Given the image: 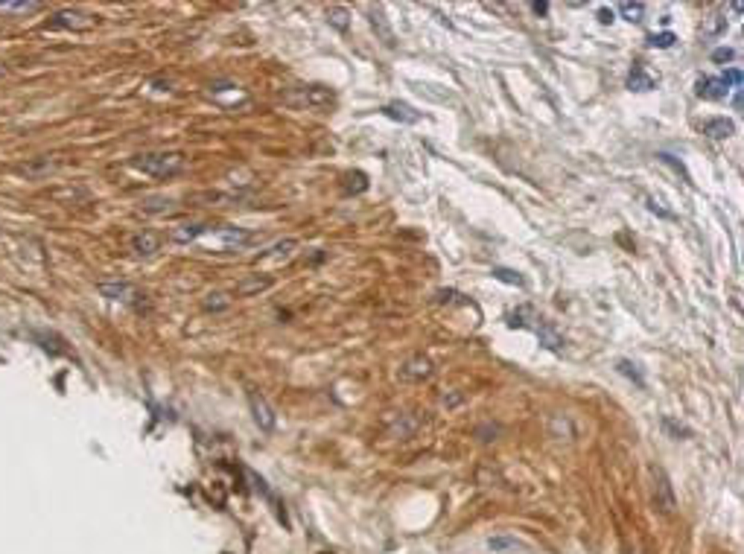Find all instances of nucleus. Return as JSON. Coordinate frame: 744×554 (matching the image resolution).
<instances>
[{
	"mask_svg": "<svg viewBox=\"0 0 744 554\" xmlns=\"http://www.w3.org/2000/svg\"><path fill=\"white\" fill-rule=\"evenodd\" d=\"M534 333H537V338H540V345L546 347V350H560L564 347V338H560L557 333H555V327H549V324H546V318H537L534 321V327H532Z\"/></svg>",
	"mask_w": 744,
	"mask_h": 554,
	"instance_id": "f8f14e48",
	"label": "nucleus"
},
{
	"mask_svg": "<svg viewBox=\"0 0 744 554\" xmlns=\"http://www.w3.org/2000/svg\"><path fill=\"white\" fill-rule=\"evenodd\" d=\"M146 214H161V210H173V199H146L143 202Z\"/></svg>",
	"mask_w": 744,
	"mask_h": 554,
	"instance_id": "4be33fe9",
	"label": "nucleus"
},
{
	"mask_svg": "<svg viewBox=\"0 0 744 554\" xmlns=\"http://www.w3.org/2000/svg\"><path fill=\"white\" fill-rule=\"evenodd\" d=\"M0 76H3V64H0Z\"/></svg>",
	"mask_w": 744,
	"mask_h": 554,
	"instance_id": "7c9ffc66",
	"label": "nucleus"
},
{
	"mask_svg": "<svg viewBox=\"0 0 744 554\" xmlns=\"http://www.w3.org/2000/svg\"><path fill=\"white\" fill-rule=\"evenodd\" d=\"M41 3H36V0H3L0 3V9L3 12H36Z\"/></svg>",
	"mask_w": 744,
	"mask_h": 554,
	"instance_id": "a211bd4d",
	"label": "nucleus"
},
{
	"mask_svg": "<svg viewBox=\"0 0 744 554\" xmlns=\"http://www.w3.org/2000/svg\"><path fill=\"white\" fill-rule=\"evenodd\" d=\"M488 546H490L493 551H502V548H514V546H517V540H511V537H490V540H488Z\"/></svg>",
	"mask_w": 744,
	"mask_h": 554,
	"instance_id": "393cba45",
	"label": "nucleus"
},
{
	"mask_svg": "<svg viewBox=\"0 0 744 554\" xmlns=\"http://www.w3.org/2000/svg\"><path fill=\"white\" fill-rule=\"evenodd\" d=\"M730 59H733V50H730V47H721V50L713 53V61H730Z\"/></svg>",
	"mask_w": 744,
	"mask_h": 554,
	"instance_id": "c85d7f7f",
	"label": "nucleus"
},
{
	"mask_svg": "<svg viewBox=\"0 0 744 554\" xmlns=\"http://www.w3.org/2000/svg\"><path fill=\"white\" fill-rule=\"evenodd\" d=\"M207 234H213L217 239H222L225 246H245L248 239H251V234L242 231V227H234V225H222V227H207Z\"/></svg>",
	"mask_w": 744,
	"mask_h": 554,
	"instance_id": "1a4fd4ad",
	"label": "nucleus"
},
{
	"mask_svg": "<svg viewBox=\"0 0 744 554\" xmlns=\"http://www.w3.org/2000/svg\"><path fill=\"white\" fill-rule=\"evenodd\" d=\"M225 306H228V301H225L222 292H210L207 301H205V309H225Z\"/></svg>",
	"mask_w": 744,
	"mask_h": 554,
	"instance_id": "a878e982",
	"label": "nucleus"
},
{
	"mask_svg": "<svg viewBox=\"0 0 744 554\" xmlns=\"http://www.w3.org/2000/svg\"><path fill=\"white\" fill-rule=\"evenodd\" d=\"M269 286H272V277L254 274V277H248V280L237 283V295H254V292H263V289H269Z\"/></svg>",
	"mask_w": 744,
	"mask_h": 554,
	"instance_id": "dca6fc26",
	"label": "nucleus"
},
{
	"mask_svg": "<svg viewBox=\"0 0 744 554\" xmlns=\"http://www.w3.org/2000/svg\"><path fill=\"white\" fill-rule=\"evenodd\" d=\"M490 274L496 277V280H502V283H508V286H523V283H525V280H523V277H520L517 271H511V269H499V266H496V269H493Z\"/></svg>",
	"mask_w": 744,
	"mask_h": 554,
	"instance_id": "aec40b11",
	"label": "nucleus"
},
{
	"mask_svg": "<svg viewBox=\"0 0 744 554\" xmlns=\"http://www.w3.org/2000/svg\"><path fill=\"white\" fill-rule=\"evenodd\" d=\"M627 88L631 91H651L654 88V76L642 68V64H634L631 76H627Z\"/></svg>",
	"mask_w": 744,
	"mask_h": 554,
	"instance_id": "2eb2a0df",
	"label": "nucleus"
},
{
	"mask_svg": "<svg viewBox=\"0 0 744 554\" xmlns=\"http://www.w3.org/2000/svg\"><path fill=\"white\" fill-rule=\"evenodd\" d=\"M599 21H601V24H610V21H613V12H610V9H601V12H599Z\"/></svg>",
	"mask_w": 744,
	"mask_h": 554,
	"instance_id": "c756f323",
	"label": "nucleus"
},
{
	"mask_svg": "<svg viewBox=\"0 0 744 554\" xmlns=\"http://www.w3.org/2000/svg\"><path fill=\"white\" fill-rule=\"evenodd\" d=\"M619 12L625 15V21L639 24V21H642V15H645V6H642V3H619Z\"/></svg>",
	"mask_w": 744,
	"mask_h": 554,
	"instance_id": "6ab92c4d",
	"label": "nucleus"
},
{
	"mask_svg": "<svg viewBox=\"0 0 744 554\" xmlns=\"http://www.w3.org/2000/svg\"><path fill=\"white\" fill-rule=\"evenodd\" d=\"M721 79H724V82L730 85V88H736V91L741 88V70H738V68H730V70H724V76H721Z\"/></svg>",
	"mask_w": 744,
	"mask_h": 554,
	"instance_id": "cd10ccee",
	"label": "nucleus"
},
{
	"mask_svg": "<svg viewBox=\"0 0 744 554\" xmlns=\"http://www.w3.org/2000/svg\"><path fill=\"white\" fill-rule=\"evenodd\" d=\"M161 246V239L155 234H138L135 239H131V251H135L138 257H152Z\"/></svg>",
	"mask_w": 744,
	"mask_h": 554,
	"instance_id": "4468645a",
	"label": "nucleus"
},
{
	"mask_svg": "<svg viewBox=\"0 0 744 554\" xmlns=\"http://www.w3.org/2000/svg\"><path fill=\"white\" fill-rule=\"evenodd\" d=\"M703 135H709L713 140L733 137L736 135V123L727 120V117H709V120H703Z\"/></svg>",
	"mask_w": 744,
	"mask_h": 554,
	"instance_id": "9d476101",
	"label": "nucleus"
},
{
	"mask_svg": "<svg viewBox=\"0 0 744 554\" xmlns=\"http://www.w3.org/2000/svg\"><path fill=\"white\" fill-rule=\"evenodd\" d=\"M657 158H659V160H663V164H669V167H671V170H677V172H680V175H683V181H686V184H689V172H686V170H683V164H677V160H674V158H671V155H669V152H659V155H657Z\"/></svg>",
	"mask_w": 744,
	"mask_h": 554,
	"instance_id": "bb28decb",
	"label": "nucleus"
},
{
	"mask_svg": "<svg viewBox=\"0 0 744 554\" xmlns=\"http://www.w3.org/2000/svg\"><path fill=\"white\" fill-rule=\"evenodd\" d=\"M99 292H103L105 298H111V301L131 304V306H140V298H143L131 283H99Z\"/></svg>",
	"mask_w": 744,
	"mask_h": 554,
	"instance_id": "20e7f679",
	"label": "nucleus"
},
{
	"mask_svg": "<svg viewBox=\"0 0 744 554\" xmlns=\"http://www.w3.org/2000/svg\"><path fill=\"white\" fill-rule=\"evenodd\" d=\"M671 44H674V36H671V32H659V36H651V38H648V47H654V50H669Z\"/></svg>",
	"mask_w": 744,
	"mask_h": 554,
	"instance_id": "5701e85b",
	"label": "nucleus"
},
{
	"mask_svg": "<svg viewBox=\"0 0 744 554\" xmlns=\"http://www.w3.org/2000/svg\"><path fill=\"white\" fill-rule=\"evenodd\" d=\"M383 114H386V117H391V120H397V123H418L421 120V114L411 108V105H406V103H388L383 108Z\"/></svg>",
	"mask_w": 744,
	"mask_h": 554,
	"instance_id": "ddd939ff",
	"label": "nucleus"
},
{
	"mask_svg": "<svg viewBox=\"0 0 744 554\" xmlns=\"http://www.w3.org/2000/svg\"><path fill=\"white\" fill-rule=\"evenodd\" d=\"M286 100L292 105H307V108H330L333 105V91L324 88V85H301V88H295Z\"/></svg>",
	"mask_w": 744,
	"mask_h": 554,
	"instance_id": "f03ea898",
	"label": "nucleus"
},
{
	"mask_svg": "<svg viewBox=\"0 0 744 554\" xmlns=\"http://www.w3.org/2000/svg\"><path fill=\"white\" fill-rule=\"evenodd\" d=\"M694 93H698L701 100H724V96L730 93V85H727L721 76H703V79H698Z\"/></svg>",
	"mask_w": 744,
	"mask_h": 554,
	"instance_id": "423d86ee",
	"label": "nucleus"
},
{
	"mask_svg": "<svg viewBox=\"0 0 744 554\" xmlns=\"http://www.w3.org/2000/svg\"><path fill=\"white\" fill-rule=\"evenodd\" d=\"M651 479H654V484H651V499H654V508L659 511V514H671L674 511V491H671V481H669V476L659 467H654L651 470Z\"/></svg>",
	"mask_w": 744,
	"mask_h": 554,
	"instance_id": "7ed1b4c3",
	"label": "nucleus"
},
{
	"mask_svg": "<svg viewBox=\"0 0 744 554\" xmlns=\"http://www.w3.org/2000/svg\"><path fill=\"white\" fill-rule=\"evenodd\" d=\"M53 29H88L94 27V18L91 15H82V12H59L53 21H50Z\"/></svg>",
	"mask_w": 744,
	"mask_h": 554,
	"instance_id": "6e6552de",
	"label": "nucleus"
},
{
	"mask_svg": "<svg viewBox=\"0 0 744 554\" xmlns=\"http://www.w3.org/2000/svg\"><path fill=\"white\" fill-rule=\"evenodd\" d=\"M207 227H210V225H202V222H181V225H175L173 231H170V239L178 242V246H187V242H193V239H198V237H205V234H207Z\"/></svg>",
	"mask_w": 744,
	"mask_h": 554,
	"instance_id": "0eeeda50",
	"label": "nucleus"
},
{
	"mask_svg": "<svg viewBox=\"0 0 744 554\" xmlns=\"http://www.w3.org/2000/svg\"><path fill=\"white\" fill-rule=\"evenodd\" d=\"M131 167L143 175H155V178H173L184 170V155L181 152H143L138 158H131Z\"/></svg>",
	"mask_w": 744,
	"mask_h": 554,
	"instance_id": "f257e3e1",
	"label": "nucleus"
},
{
	"mask_svg": "<svg viewBox=\"0 0 744 554\" xmlns=\"http://www.w3.org/2000/svg\"><path fill=\"white\" fill-rule=\"evenodd\" d=\"M429 373H432V362H429L426 356H411V359L400 368L403 380H426Z\"/></svg>",
	"mask_w": 744,
	"mask_h": 554,
	"instance_id": "9b49d317",
	"label": "nucleus"
},
{
	"mask_svg": "<svg viewBox=\"0 0 744 554\" xmlns=\"http://www.w3.org/2000/svg\"><path fill=\"white\" fill-rule=\"evenodd\" d=\"M724 29H727V18H721V15H709L706 24H703V36L715 38V36H721Z\"/></svg>",
	"mask_w": 744,
	"mask_h": 554,
	"instance_id": "f3484780",
	"label": "nucleus"
},
{
	"mask_svg": "<svg viewBox=\"0 0 744 554\" xmlns=\"http://www.w3.org/2000/svg\"><path fill=\"white\" fill-rule=\"evenodd\" d=\"M327 18H330V24H333V27L347 29V12H344V9H330V12H327Z\"/></svg>",
	"mask_w": 744,
	"mask_h": 554,
	"instance_id": "b1692460",
	"label": "nucleus"
},
{
	"mask_svg": "<svg viewBox=\"0 0 744 554\" xmlns=\"http://www.w3.org/2000/svg\"><path fill=\"white\" fill-rule=\"evenodd\" d=\"M616 370H619V373H625V377H627V380H634L636 385H645V380H642V373L636 370V365H634V362H627V359H619V362H616Z\"/></svg>",
	"mask_w": 744,
	"mask_h": 554,
	"instance_id": "412c9836",
	"label": "nucleus"
},
{
	"mask_svg": "<svg viewBox=\"0 0 744 554\" xmlns=\"http://www.w3.org/2000/svg\"><path fill=\"white\" fill-rule=\"evenodd\" d=\"M248 405H251V414H254V423L263 429V432H272L275 429V412L269 409V403L263 400L257 391H248Z\"/></svg>",
	"mask_w": 744,
	"mask_h": 554,
	"instance_id": "39448f33",
	"label": "nucleus"
}]
</instances>
